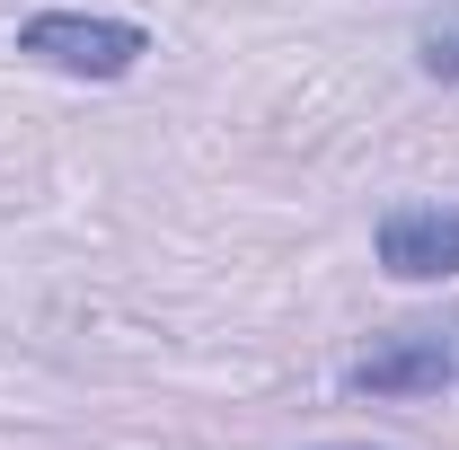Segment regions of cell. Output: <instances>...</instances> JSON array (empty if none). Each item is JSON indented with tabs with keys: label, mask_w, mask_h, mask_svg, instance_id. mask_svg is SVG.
<instances>
[{
	"label": "cell",
	"mask_w": 459,
	"mask_h": 450,
	"mask_svg": "<svg viewBox=\"0 0 459 450\" xmlns=\"http://www.w3.org/2000/svg\"><path fill=\"white\" fill-rule=\"evenodd\" d=\"M9 45L45 71H62V80H133L142 54H151V27L107 18V9H36V18H18Z\"/></svg>",
	"instance_id": "6da1fadb"
},
{
	"label": "cell",
	"mask_w": 459,
	"mask_h": 450,
	"mask_svg": "<svg viewBox=\"0 0 459 450\" xmlns=\"http://www.w3.org/2000/svg\"><path fill=\"white\" fill-rule=\"evenodd\" d=\"M451 389H459V318L389 327L344 362V397H451Z\"/></svg>",
	"instance_id": "7a4b0ae2"
},
{
	"label": "cell",
	"mask_w": 459,
	"mask_h": 450,
	"mask_svg": "<svg viewBox=\"0 0 459 450\" xmlns=\"http://www.w3.org/2000/svg\"><path fill=\"white\" fill-rule=\"evenodd\" d=\"M371 256L389 282H451L459 274V203H389L371 221Z\"/></svg>",
	"instance_id": "3957f363"
},
{
	"label": "cell",
	"mask_w": 459,
	"mask_h": 450,
	"mask_svg": "<svg viewBox=\"0 0 459 450\" xmlns=\"http://www.w3.org/2000/svg\"><path fill=\"white\" fill-rule=\"evenodd\" d=\"M415 71L442 80V89H459V9H451V18H433V27L415 36Z\"/></svg>",
	"instance_id": "277c9868"
},
{
	"label": "cell",
	"mask_w": 459,
	"mask_h": 450,
	"mask_svg": "<svg viewBox=\"0 0 459 450\" xmlns=\"http://www.w3.org/2000/svg\"><path fill=\"white\" fill-rule=\"evenodd\" d=\"M309 450H380V442H309Z\"/></svg>",
	"instance_id": "5b68a950"
}]
</instances>
